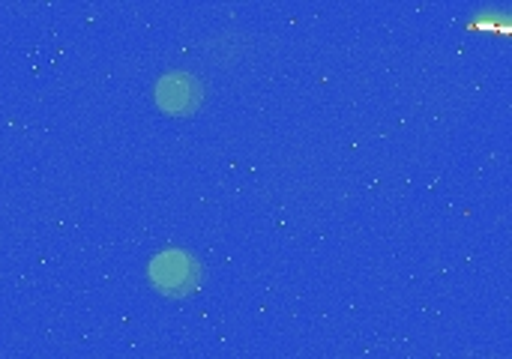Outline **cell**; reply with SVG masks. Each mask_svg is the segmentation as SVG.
I'll return each instance as SVG.
<instances>
[{
    "label": "cell",
    "mask_w": 512,
    "mask_h": 359,
    "mask_svg": "<svg viewBox=\"0 0 512 359\" xmlns=\"http://www.w3.org/2000/svg\"><path fill=\"white\" fill-rule=\"evenodd\" d=\"M150 282L165 297H189L201 285V264L180 249L159 252L150 261Z\"/></svg>",
    "instance_id": "obj_1"
},
{
    "label": "cell",
    "mask_w": 512,
    "mask_h": 359,
    "mask_svg": "<svg viewBox=\"0 0 512 359\" xmlns=\"http://www.w3.org/2000/svg\"><path fill=\"white\" fill-rule=\"evenodd\" d=\"M201 99H204V87L189 72H171L156 84V102L168 114H189L201 105Z\"/></svg>",
    "instance_id": "obj_2"
}]
</instances>
